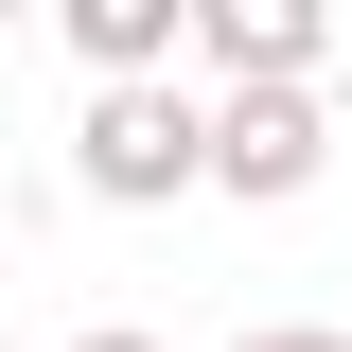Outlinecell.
Returning a JSON list of instances; mask_svg holds the SVG:
<instances>
[{
    "instance_id": "obj_7",
    "label": "cell",
    "mask_w": 352,
    "mask_h": 352,
    "mask_svg": "<svg viewBox=\"0 0 352 352\" xmlns=\"http://www.w3.org/2000/svg\"><path fill=\"white\" fill-rule=\"evenodd\" d=\"M0 352H18V264H0Z\"/></svg>"
},
{
    "instance_id": "obj_2",
    "label": "cell",
    "mask_w": 352,
    "mask_h": 352,
    "mask_svg": "<svg viewBox=\"0 0 352 352\" xmlns=\"http://www.w3.org/2000/svg\"><path fill=\"white\" fill-rule=\"evenodd\" d=\"M317 176H335V88H212V194L300 212Z\"/></svg>"
},
{
    "instance_id": "obj_4",
    "label": "cell",
    "mask_w": 352,
    "mask_h": 352,
    "mask_svg": "<svg viewBox=\"0 0 352 352\" xmlns=\"http://www.w3.org/2000/svg\"><path fill=\"white\" fill-rule=\"evenodd\" d=\"M53 36H71V71H88V88H159V71H176V36H194V0H71Z\"/></svg>"
},
{
    "instance_id": "obj_3",
    "label": "cell",
    "mask_w": 352,
    "mask_h": 352,
    "mask_svg": "<svg viewBox=\"0 0 352 352\" xmlns=\"http://www.w3.org/2000/svg\"><path fill=\"white\" fill-rule=\"evenodd\" d=\"M176 53H194L212 88H317L335 71V18H317V0H194Z\"/></svg>"
},
{
    "instance_id": "obj_6",
    "label": "cell",
    "mask_w": 352,
    "mask_h": 352,
    "mask_svg": "<svg viewBox=\"0 0 352 352\" xmlns=\"http://www.w3.org/2000/svg\"><path fill=\"white\" fill-rule=\"evenodd\" d=\"M71 352H159V335H141V317H88V335H71Z\"/></svg>"
},
{
    "instance_id": "obj_1",
    "label": "cell",
    "mask_w": 352,
    "mask_h": 352,
    "mask_svg": "<svg viewBox=\"0 0 352 352\" xmlns=\"http://www.w3.org/2000/svg\"><path fill=\"white\" fill-rule=\"evenodd\" d=\"M71 176L106 194V212H176V194H212V106L194 88H88V124H71Z\"/></svg>"
},
{
    "instance_id": "obj_5",
    "label": "cell",
    "mask_w": 352,
    "mask_h": 352,
    "mask_svg": "<svg viewBox=\"0 0 352 352\" xmlns=\"http://www.w3.org/2000/svg\"><path fill=\"white\" fill-rule=\"evenodd\" d=\"M229 352H352L335 317H264V335H229Z\"/></svg>"
}]
</instances>
